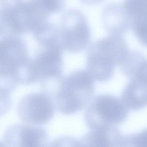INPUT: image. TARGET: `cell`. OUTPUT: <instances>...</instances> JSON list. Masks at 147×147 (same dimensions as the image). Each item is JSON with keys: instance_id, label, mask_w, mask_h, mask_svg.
Returning a JSON list of instances; mask_svg holds the SVG:
<instances>
[{"instance_id": "1", "label": "cell", "mask_w": 147, "mask_h": 147, "mask_svg": "<svg viewBox=\"0 0 147 147\" xmlns=\"http://www.w3.org/2000/svg\"><path fill=\"white\" fill-rule=\"evenodd\" d=\"M94 82L86 69H77L42 84V88L51 96L59 112L70 115L87 107L93 98Z\"/></svg>"}, {"instance_id": "2", "label": "cell", "mask_w": 147, "mask_h": 147, "mask_svg": "<svg viewBox=\"0 0 147 147\" xmlns=\"http://www.w3.org/2000/svg\"><path fill=\"white\" fill-rule=\"evenodd\" d=\"M32 58L25 43L20 38L8 36L0 44L1 90L11 93L17 86L31 84Z\"/></svg>"}, {"instance_id": "3", "label": "cell", "mask_w": 147, "mask_h": 147, "mask_svg": "<svg viewBox=\"0 0 147 147\" xmlns=\"http://www.w3.org/2000/svg\"><path fill=\"white\" fill-rule=\"evenodd\" d=\"M129 52L122 36L110 34L91 45L88 51L86 69L94 81H108L114 75L116 66L122 64Z\"/></svg>"}, {"instance_id": "4", "label": "cell", "mask_w": 147, "mask_h": 147, "mask_svg": "<svg viewBox=\"0 0 147 147\" xmlns=\"http://www.w3.org/2000/svg\"><path fill=\"white\" fill-rule=\"evenodd\" d=\"M129 110L121 99L111 94H100L88 106L84 114L85 123L90 130L117 126L126 121Z\"/></svg>"}, {"instance_id": "5", "label": "cell", "mask_w": 147, "mask_h": 147, "mask_svg": "<svg viewBox=\"0 0 147 147\" xmlns=\"http://www.w3.org/2000/svg\"><path fill=\"white\" fill-rule=\"evenodd\" d=\"M59 36L63 49L72 53L85 49L90 43L91 33L85 16L76 10L67 12L62 18Z\"/></svg>"}, {"instance_id": "6", "label": "cell", "mask_w": 147, "mask_h": 147, "mask_svg": "<svg viewBox=\"0 0 147 147\" xmlns=\"http://www.w3.org/2000/svg\"><path fill=\"white\" fill-rule=\"evenodd\" d=\"M32 58L36 82H44L62 76V48L59 41L40 45Z\"/></svg>"}, {"instance_id": "7", "label": "cell", "mask_w": 147, "mask_h": 147, "mask_svg": "<svg viewBox=\"0 0 147 147\" xmlns=\"http://www.w3.org/2000/svg\"><path fill=\"white\" fill-rule=\"evenodd\" d=\"M55 109L52 98L47 93H30L24 96L19 102L18 115L24 123L41 125L51 120Z\"/></svg>"}, {"instance_id": "8", "label": "cell", "mask_w": 147, "mask_h": 147, "mask_svg": "<svg viewBox=\"0 0 147 147\" xmlns=\"http://www.w3.org/2000/svg\"><path fill=\"white\" fill-rule=\"evenodd\" d=\"M49 136L42 127L16 124L8 127L4 133L3 144L5 147H44Z\"/></svg>"}, {"instance_id": "9", "label": "cell", "mask_w": 147, "mask_h": 147, "mask_svg": "<svg viewBox=\"0 0 147 147\" xmlns=\"http://www.w3.org/2000/svg\"><path fill=\"white\" fill-rule=\"evenodd\" d=\"M121 100L130 111H137L147 106V69H141L124 88Z\"/></svg>"}, {"instance_id": "10", "label": "cell", "mask_w": 147, "mask_h": 147, "mask_svg": "<svg viewBox=\"0 0 147 147\" xmlns=\"http://www.w3.org/2000/svg\"><path fill=\"white\" fill-rule=\"evenodd\" d=\"M131 21V29L147 47V0H124L122 3Z\"/></svg>"}, {"instance_id": "11", "label": "cell", "mask_w": 147, "mask_h": 147, "mask_svg": "<svg viewBox=\"0 0 147 147\" xmlns=\"http://www.w3.org/2000/svg\"><path fill=\"white\" fill-rule=\"evenodd\" d=\"M104 28L110 34L122 36L131 29V21L123 4L111 3L102 13Z\"/></svg>"}, {"instance_id": "12", "label": "cell", "mask_w": 147, "mask_h": 147, "mask_svg": "<svg viewBox=\"0 0 147 147\" xmlns=\"http://www.w3.org/2000/svg\"><path fill=\"white\" fill-rule=\"evenodd\" d=\"M124 137L117 126L90 130L80 141L81 146L90 147H123Z\"/></svg>"}, {"instance_id": "13", "label": "cell", "mask_w": 147, "mask_h": 147, "mask_svg": "<svg viewBox=\"0 0 147 147\" xmlns=\"http://www.w3.org/2000/svg\"><path fill=\"white\" fill-rule=\"evenodd\" d=\"M146 59L140 51H129L125 60L120 65L121 71L125 76L132 79L136 75Z\"/></svg>"}, {"instance_id": "14", "label": "cell", "mask_w": 147, "mask_h": 147, "mask_svg": "<svg viewBox=\"0 0 147 147\" xmlns=\"http://www.w3.org/2000/svg\"><path fill=\"white\" fill-rule=\"evenodd\" d=\"M123 147H147V128L138 133L124 136Z\"/></svg>"}, {"instance_id": "15", "label": "cell", "mask_w": 147, "mask_h": 147, "mask_svg": "<svg viewBox=\"0 0 147 147\" xmlns=\"http://www.w3.org/2000/svg\"><path fill=\"white\" fill-rule=\"evenodd\" d=\"M104 0H80V1L88 5H94L101 3Z\"/></svg>"}]
</instances>
